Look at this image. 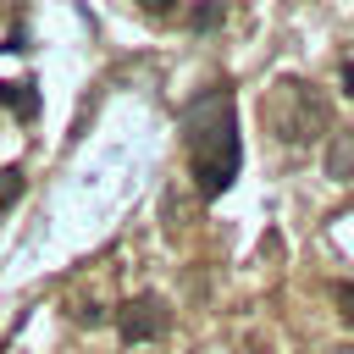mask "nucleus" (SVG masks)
<instances>
[{"instance_id": "5", "label": "nucleus", "mask_w": 354, "mask_h": 354, "mask_svg": "<svg viewBox=\"0 0 354 354\" xmlns=\"http://www.w3.org/2000/svg\"><path fill=\"white\" fill-rule=\"evenodd\" d=\"M326 177H337V183L354 177V133H337V138H332V149H326Z\"/></svg>"}, {"instance_id": "1", "label": "nucleus", "mask_w": 354, "mask_h": 354, "mask_svg": "<svg viewBox=\"0 0 354 354\" xmlns=\"http://www.w3.org/2000/svg\"><path fill=\"white\" fill-rule=\"evenodd\" d=\"M183 160L205 199H221L232 188L243 166V144H238V111L227 83H210L183 105Z\"/></svg>"}, {"instance_id": "3", "label": "nucleus", "mask_w": 354, "mask_h": 354, "mask_svg": "<svg viewBox=\"0 0 354 354\" xmlns=\"http://www.w3.org/2000/svg\"><path fill=\"white\" fill-rule=\"evenodd\" d=\"M166 326H171V304L160 293H133L116 310V332L127 343H155V337H166Z\"/></svg>"}, {"instance_id": "7", "label": "nucleus", "mask_w": 354, "mask_h": 354, "mask_svg": "<svg viewBox=\"0 0 354 354\" xmlns=\"http://www.w3.org/2000/svg\"><path fill=\"white\" fill-rule=\"evenodd\" d=\"M332 299H337V315L354 326V282H337V288H332Z\"/></svg>"}, {"instance_id": "6", "label": "nucleus", "mask_w": 354, "mask_h": 354, "mask_svg": "<svg viewBox=\"0 0 354 354\" xmlns=\"http://www.w3.org/2000/svg\"><path fill=\"white\" fill-rule=\"evenodd\" d=\"M22 166H0V210H11L17 199H22Z\"/></svg>"}, {"instance_id": "4", "label": "nucleus", "mask_w": 354, "mask_h": 354, "mask_svg": "<svg viewBox=\"0 0 354 354\" xmlns=\"http://www.w3.org/2000/svg\"><path fill=\"white\" fill-rule=\"evenodd\" d=\"M0 105H6L17 122H33V116H39V94H33V83H22V77L0 83Z\"/></svg>"}, {"instance_id": "11", "label": "nucleus", "mask_w": 354, "mask_h": 354, "mask_svg": "<svg viewBox=\"0 0 354 354\" xmlns=\"http://www.w3.org/2000/svg\"><path fill=\"white\" fill-rule=\"evenodd\" d=\"M144 11H155V17H160V11H171V0H144Z\"/></svg>"}, {"instance_id": "12", "label": "nucleus", "mask_w": 354, "mask_h": 354, "mask_svg": "<svg viewBox=\"0 0 354 354\" xmlns=\"http://www.w3.org/2000/svg\"><path fill=\"white\" fill-rule=\"evenodd\" d=\"M326 354H354V343H337V348H326Z\"/></svg>"}, {"instance_id": "8", "label": "nucleus", "mask_w": 354, "mask_h": 354, "mask_svg": "<svg viewBox=\"0 0 354 354\" xmlns=\"http://www.w3.org/2000/svg\"><path fill=\"white\" fill-rule=\"evenodd\" d=\"M216 22H221V0H210V6L194 11V28H216Z\"/></svg>"}, {"instance_id": "10", "label": "nucleus", "mask_w": 354, "mask_h": 354, "mask_svg": "<svg viewBox=\"0 0 354 354\" xmlns=\"http://www.w3.org/2000/svg\"><path fill=\"white\" fill-rule=\"evenodd\" d=\"M343 94L354 100V66H343Z\"/></svg>"}, {"instance_id": "2", "label": "nucleus", "mask_w": 354, "mask_h": 354, "mask_svg": "<svg viewBox=\"0 0 354 354\" xmlns=\"http://www.w3.org/2000/svg\"><path fill=\"white\" fill-rule=\"evenodd\" d=\"M260 122H266L282 144H310V138H321V133L332 127V105H326V94H321L315 83L282 77V83L266 88V100H260Z\"/></svg>"}, {"instance_id": "9", "label": "nucleus", "mask_w": 354, "mask_h": 354, "mask_svg": "<svg viewBox=\"0 0 354 354\" xmlns=\"http://www.w3.org/2000/svg\"><path fill=\"white\" fill-rule=\"evenodd\" d=\"M72 315H77V321H88V326H100V321H105V310H100V304H77Z\"/></svg>"}, {"instance_id": "13", "label": "nucleus", "mask_w": 354, "mask_h": 354, "mask_svg": "<svg viewBox=\"0 0 354 354\" xmlns=\"http://www.w3.org/2000/svg\"><path fill=\"white\" fill-rule=\"evenodd\" d=\"M0 11H6V0H0Z\"/></svg>"}]
</instances>
